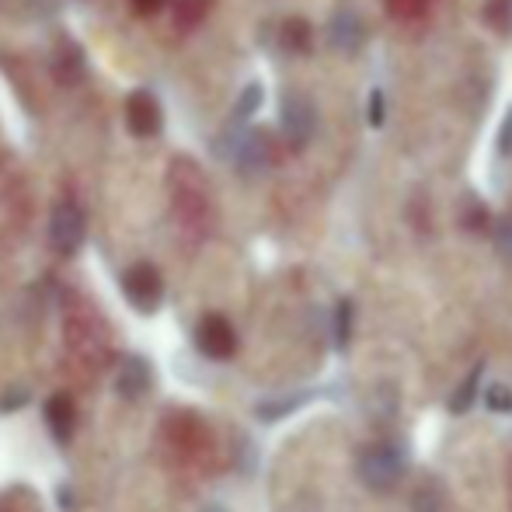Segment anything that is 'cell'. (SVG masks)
I'll return each mask as SVG.
<instances>
[{
	"instance_id": "obj_6",
	"label": "cell",
	"mask_w": 512,
	"mask_h": 512,
	"mask_svg": "<svg viewBox=\"0 0 512 512\" xmlns=\"http://www.w3.org/2000/svg\"><path fill=\"white\" fill-rule=\"evenodd\" d=\"M196 345L209 359H230L237 349V335H234V328H230L227 317L209 314V317H203V324H199V331H196Z\"/></svg>"
},
{
	"instance_id": "obj_14",
	"label": "cell",
	"mask_w": 512,
	"mask_h": 512,
	"mask_svg": "<svg viewBox=\"0 0 512 512\" xmlns=\"http://www.w3.org/2000/svg\"><path fill=\"white\" fill-rule=\"evenodd\" d=\"M206 4H209V0H175L178 25H196V21L206 14Z\"/></svg>"
},
{
	"instance_id": "obj_11",
	"label": "cell",
	"mask_w": 512,
	"mask_h": 512,
	"mask_svg": "<svg viewBox=\"0 0 512 512\" xmlns=\"http://www.w3.org/2000/svg\"><path fill=\"white\" fill-rule=\"evenodd\" d=\"M283 46L293 49V53H307L310 49V25L304 18H293L283 25Z\"/></svg>"
},
{
	"instance_id": "obj_18",
	"label": "cell",
	"mask_w": 512,
	"mask_h": 512,
	"mask_svg": "<svg viewBox=\"0 0 512 512\" xmlns=\"http://www.w3.org/2000/svg\"><path fill=\"white\" fill-rule=\"evenodd\" d=\"M488 408H492V411H512V394L506 391V387L495 384L492 391H488Z\"/></svg>"
},
{
	"instance_id": "obj_4",
	"label": "cell",
	"mask_w": 512,
	"mask_h": 512,
	"mask_svg": "<svg viewBox=\"0 0 512 512\" xmlns=\"http://www.w3.org/2000/svg\"><path fill=\"white\" fill-rule=\"evenodd\" d=\"M230 157L241 168V175H262L272 164V136L265 129H251V133H237Z\"/></svg>"
},
{
	"instance_id": "obj_16",
	"label": "cell",
	"mask_w": 512,
	"mask_h": 512,
	"mask_svg": "<svg viewBox=\"0 0 512 512\" xmlns=\"http://www.w3.org/2000/svg\"><path fill=\"white\" fill-rule=\"evenodd\" d=\"M439 502L443 495L436 492V485H422L415 492V512H439Z\"/></svg>"
},
{
	"instance_id": "obj_23",
	"label": "cell",
	"mask_w": 512,
	"mask_h": 512,
	"mask_svg": "<svg viewBox=\"0 0 512 512\" xmlns=\"http://www.w3.org/2000/svg\"><path fill=\"white\" fill-rule=\"evenodd\" d=\"M161 4L164 0H133V7L140 14H154V11H161Z\"/></svg>"
},
{
	"instance_id": "obj_13",
	"label": "cell",
	"mask_w": 512,
	"mask_h": 512,
	"mask_svg": "<svg viewBox=\"0 0 512 512\" xmlns=\"http://www.w3.org/2000/svg\"><path fill=\"white\" fill-rule=\"evenodd\" d=\"M478 380H481V366H474V370H471V377L464 380V387H460V391L450 398V411H457V415H460V411H467V408H471L474 394H478Z\"/></svg>"
},
{
	"instance_id": "obj_24",
	"label": "cell",
	"mask_w": 512,
	"mask_h": 512,
	"mask_svg": "<svg viewBox=\"0 0 512 512\" xmlns=\"http://www.w3.org/2000/svg\"><path fill=\"white\" fill-rule=\"evenodd\" d=\"M25 401H28V391H11L4 401V411H14V405H25Z\"/></svg>"
},
{
	"instance_id": "obj_9",
	"label": "cell",
	"mask_w": 512,
	"mask_h": 512,
	"mask_svg": "<svg viewBox=\"0 0 512 512\" xmlns=\"http://www.w3.org/2000/svg\"><path fill=\"white\" fill-rule=\"evenodd\" d=\"M74 422H77V411H74V401H70L67 394H56V398H49L46 425H49V432L56 436V443H70V436H74Z\"/></svg>"
},
{
	"instance_id": "obj_19",
	"label": "cell",
	"mask_w": 512,
	"mask_h": 512,
	"mask_svg": "<svg viewBox=\"0 0 512 512\" xmlns=\"http://www.w3.org/2000/svg\"><path fill=\"white\" fill-rule=\"evenodd\" d=\"M464 223H467V230H485L488 227V209L485 206H471V209H467V216H464Z\"/></svg>"
},
{
	"instance_id": "obj_5",
	"label": "cell",
	"mask_w": 512,
	"mask_h": 512,
	"mask_svg": "<svg viewBox=\"0 0 512 512\" xmlns=\"http://www.w3.org/2000/svg\"><path fill=\"white\" fill-rule=\"evenodd\" d=\"M317 126V108L307 95H286L283 98V133L293 147H307V140L314 136Z\"/></svg>"
},
{
	"instance_id": "obj_3",
	"label": "cell",
	"mask_w": 512,
	"mask_h": 512,
	"mask_svg": "<svg viewBox=\"0 0 512 512\" xmlns=\"http://www.w3.org/2000/svg\"><path fill=\"white\" fill-rule=\"evenodd\" d=\"M49 244L60 255H77L84 244V209L77 203H60L49 216Z\"/></svg>"
},
{
	"instance_id": "obj_17",
	"label": "cell",
	"mask_w": 512,
	"mask_h": 512,
	"mask_svg": "<svg viewBox=\"0 0 512 512\" xmlns=\"http://www.w3.org/2000/svg\"><path fill=\"white\" fill-rule=\"evenodd\" d=\"M495 248H499V255L506 258V262H512V216H506V220L495 227Z\"/></svg>"
},
{
	"instance_id": "obj_1",
	"label": "cell",
	"mask_w": 512,
	"mask_h": 512,
	"mask_svg": "<svg viewBox=\"0 0 512 512\" xmlns=\"http://www.w3.org/2000/svg\"><path fill=\"white\" fill-rule=\"evenodd\" d=\"M401 474H405V457L391 443H373L359 453V478H363V485L387 492V488L398 485Z\"/></svg>"
},
{
	"instance_id": "obj_7",
	"label": "cell",
	"mask_w": 512,
	"mask_h": 512,
	"mask_svg": "<svg viewBox=\"0 0 512 512\" xmlns=\"http://www.w3.org/2000/svg\"><path fill=\"white\" fill-rule=\"evenodd\" d=\"M363 39H366V28H363V21H359V14L352 11V7H342V11L331 14V21H328V46L335 49V53L352 56L359 46H363Z\"/></svg>"
},
{
	"instance_id": "obj_21",
	"label": "cell",
	"mask_w": 512,
	"mask_h": 512,
	"mask_svg": "<svg viewBox=\"0 0 512 512\" xmlns=\"http://www.w3.org/2000/svg\"><path fill=\"white\" fill-rule=\"evenodd\" d=\"M366 112H370L373 126H380V122H384V91H373V95H370V108H366Z\"/></svg>"
},
{
	"instance_id": "obj_8",
	"label": "cell",
	"mask_w": 512,
	"mask_h": 512,
	"mask_svg": "<svg viewBox=\"0 0 512 512\" xmlns=\"http://www.w3.org/2000/svg\"><path fill=\"white\" fill-rule=\"evenodd\" d=\"M126 126L133 129L136 136L150 140V136L161 133V105L150 91H133L126 102Z\"/></svg>"
},
{
	"instance_id": "obj_22",
	"label": "cell",
	"mask_w": 512,
	"mask_h": 512,
	"mask_svg": "<svg viewBox=\"0 0 512 512\" xmlns=\"http://www.w3.org/2000/svg\"><path fill=\"white\" fill-rule=\"evenodd\" d=\"M418 7H422V0H391V14H401V18L418 14Z\"/></svg>"
},
{
	"instance_id": "obj_10",
	"label": "cell",
	"mask_w": 512,
	"mask_h": 512,
	"mask_svg": "<svg viewBox=\"0 0 512 512\" xmlns=\"http://www.w3.org/2000/svg\"><path fill=\"white\" fill-rule=\"evenodd\" d=\"M150 387V366L143 356H129L126 363H122V373H119V394L126 401L140 398V394H147Z\"/></svg>"
},
{
	"instance_id": "obj_12",
	"label": "cell",
	"mask_w": 512,
	"mask_h": 512,
	"mask_svg": "<svg viewBox=\"0 0 512 512\" xmlns=\"http://www.w3.org/2000/svg\"><path fill=\"white\" fill-rule=\"evenodd\" d=\"M258 105H262V84H248V88H244V95L237 98V105H234V119L237 122L251 119V115L258 112Z\"/></svg>"
},
{
	"instance_id": "obj_2",
	"label": "cell",
	"mask_w": 512,
	"mask_h": 512,
	"mask_svg": "<svg viewBox=\"0 0 512 512\" xmlns=\"http://www.w3.org/2000/svg\"><path fill=\"white\" fill-rule=\"evenodd\" d=\"M122 293H126V300L140 310V314H154V310L161 307L164 286H161V276H157L154 265L140 262L122 276Z\"/></svg>"
},
{
	"instance_id": "obj_25",
	"label": "cell",
	"mask_w": 512,
	"mask_h": 512,
	"mask_svg": "<svg viewBox=\"0 0 512 512\" xmlns=\"http://www.w3.org/2000/svg\"><path fill=\"white\" fill-rule=\"evenodd\" d=\"M209 512H223V509H209Z\"/></svg>"
},
{
	"instance_id": "obj_15",
	"label": "cell",
	"mask_w": 512,
	"mask_h": 512,
	"mask_svg": "<svg viewBox=\"0 0 512 512\" xmlns=\"http://www.w3.org/2000/svg\"><path fill=\"white\" fill-rule=\"evenodd\" d=\"M349 331H352V304L349 300H342L335 310V342L345 345L349 342Z\"/></svg>"
},
{
	"instance_id": "obj_20",
	"label": "cell",
	"mask_w": 512,
	"mask_h": 512,
	"mask_svg": "<svg viewBox=\"0 0 512 512\" xmlns=\"http://www.w3.org/2000/svg\"><path fill=\"white\" fill-rule=\"evenodd\" d=\"M499 154H512V108L502 119V129H499Z\"/></svg>"
}]
</instances>
